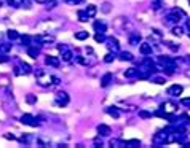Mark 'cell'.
<instances>
[{
  "label": "cell",
  "mask_w": 190,
  "mask_h": 148,
  "mask_svg": "<svg viewBox=\"0 0 190 148\" xmlns=\"http://www.w3.org/2000/svg\"><path fill=\"white\" fill-rule=\"evenodd\" d=\"M168 94L169 96H181L182 94V86H179V84H174V86L169 88Z\"/></svg>",
  "instance_id": "cell-1"
},
{
  "label": "cell",
  "mask_w": 190,
  "mask_h": 148,
  "mask_svg": "<svg viewBox=\"0 0 190 148\" xmlns=\"http://www.w3.org/2000/svg\"><path fill=\"white\" fill-rule=\"evenodd\" d=\"M94 13H96V6L90 5L88 8H86V14H88V16H94Z\"/></svg>",
  "instance_id": "cell-2"
},
{
  "label": "cell",
  "mask_w": 190,
  "mask_h": 148,
  "mask_svg": "<svg viewBox=\"0 0 190 148\" xmlns=\"http://www.w3.org/2000/svg\"><path fill=\"white\" fill-rule=\"evenodd\" d=\"M163 108H166V112H174V110H176V105L171 104V102H168V104L163 105Z\"/></svg>",
  "instance_id": "cell-3"
},
{
  "label": "cell",
  "mask_w": 190,
  "mask_h": 148,
  "mask_svg": "<svg viewBox=\"0 0 190 148\" xmlns=\"http://www.w3.org/2000/svg\"><path fill=\"white\" fill-rule=\"evenodd\" d=\"M182 32H184V30H182L181 27H174V29H173V34H174V35H177V37H181Z\"/></svg>",
  "instance_id": "cell-4"
},
{
  "label": "cell",
  "mask_w": 190,
  "mask_h": 148,
  "mask_svg": "<svg viewBox=\"0 0 190 148\" xmlns=\"http://www.w3.org/2000/svg\"><path fill=\"white\" fill-rule=\"evenodd\" d=\"M141 51H142V53H145V54H147V53H150V51H152V48H150V46H149V45H142V48H141Z\"/></svg>",
  "instance_id": "cell-5"
},
{
  "label": "cell",
  "mask_w": 190,
  "mask_h": 148,
  "mask_svg": "<svg viewBox=\"0 0 190 148\" xmlns=\"http://www.w3.org/2000/svg\"><path fill=\"white\" fill-rule=\"evenodd\" d=\"M75 37H77L78 40H83V38H86V37H88V32H80V34H77V35H75Z\"/></svg>",
  "instance_id": "cell-6"
},
{
  "label": "cell",
  "mask_w": 190,
  "mask_h": 148,
  "mask_svg": "<svg viewBox=\"0 0 190 148\" xmlns=\"http://www.w3.org/2000/svg\"><path fill=\"white\" fill-rule=\"evenodd\" d=\"M46 62H48V64H51V65H58V61L53 59V57H48V59H46Z\"/></svg>",
  "instance_id": "cell-7"
},
{
  "label": "cell",
  "mask_w": 190,
  "mask_h": 148,
  "mask_svg": "<svg viewBox=\"0 0 190 148\" xmlns=\"http://www.w3.org/2000/svg\"><path fill=\"white\" fill-rule=\"evenodd\" d=\"M99 132H104V134H109V127H107V126H99Z\"/></svg>",
  "instance_id": "cell-8"
},
{
  "label": "cell",
  "mask_w": 190,
  "mask_h": 148,
  "mask_svg": "<svg viewBox=\"0 0 190 148\" xmlns=\"http://www.w3.org/2000/svg\"><path fill=\"white\" fill-rule=\"evenodd\" d=\"M121 59L129 61V59H131V54H129V53H123V54H121Z\"/></svg>",
  "instance_id": "cell-9"
},
{
  "label": "cell",
  "mask_w": 190,
  "mask_h": 148,
  "mask_svg": "<svg viewBox=\"0 0 190 148\" xmlns=\"http://www.w3.org/2000/svg\"><path fill=\"white\" fill-rule=\"evenodd\" d=\"M182 104L187 105V107H190V99H184V100H182Z\"/></svg>",
  "instance_id": "cell-10"
},
{
  "label": "cell",
  "mask_w": 190,
  "mask_h": 148,
  "mask_svg": "<svg viewBox=\"0 0 190 148\" xmlns=\"http://www.w3.org/2000/svg\"><path fill=\"white\" fill-rule=\"evenodd\" d=\"M187 27H189V29H190V19H189V21H187Z\"/></svg>",
  "instance_id": "cell-11"
},
{
  "label": "cell",
  "mask_w": 190,
  "mask_h": 148,
  "mask_svg": "<svg viewBox=\"0 0 190 148\" xmlns=\"http://www.w3.org/2000/svg\"><path fill=\"white\" fill-rule=\"evenodd\" d=\"M37 2H40V3H42V2H45V0H37Z\"/></svg>",
  "instance_id": "cell-12"
},
{
  "label": "cell",
  "mask_w": 190,
  "mask_h": 148,
  "mask_svg": "<svg viewBox=\"0 0 190 148\" xmlns=\"http://www.w3.org/2000/svg\"><path fill=\"white\" fill-rule=\"evenodd\" d=\"M189 62H190V57H189Z\"/></svg>",
  "instance_id": "cell-13"
},
{
  "label": "cell",
  "mask_w": 190,
  "mask_h": 148,
  "mask_svg": "<svg viewBox=\"0 0 190 148\" xmlns=\"http://www.w3.org/2000/svg\"><path fill=\"white\" fill-rule=\"evenodd\" d=\"M189 35H190V34H189Z\"/></svg>",
  "instance_id": "cell-14"
}]
</instances>
